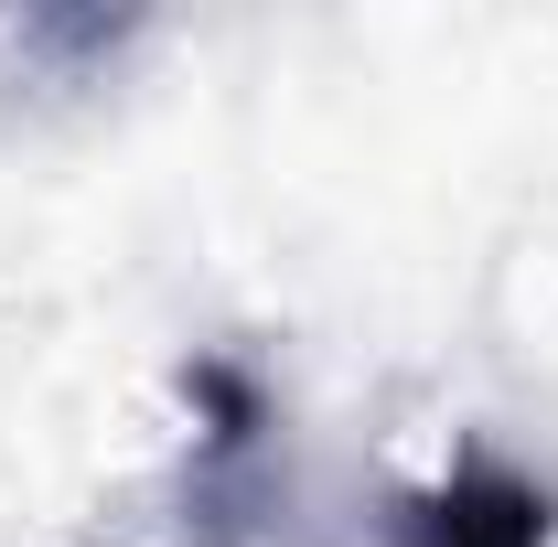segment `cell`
<instances>
[{"mask_svg": "<svg viewBox=\"0 0 558 547\" xmlns=\"http://www.w3.org/2000/svg\"><path fill=\"white\" fill-rule=\"evenodd\" d=\"M409 547H548V494L494 462H462L440 494L409 505Z\"/></svg>", "mask_w": 558, "mask_h": 547, "instance_id": "1", "label": "cell"}]
</instances>
